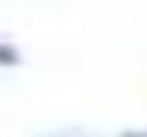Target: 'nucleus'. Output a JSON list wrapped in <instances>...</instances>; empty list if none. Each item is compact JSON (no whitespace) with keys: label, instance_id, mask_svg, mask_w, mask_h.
Returning a JSON list of instances; mask_svg holds the SVG:
<instances>
[{"label":"nucleus","instance_id":"2","mask_svg":"<svg viewBox=\"0 0 147 137\" xmlns=\"http://www.w3.org/2000/svg\"><path fill=\"white\" fill-rule=\"evenodd\" d=\"M121 137H147V131H131V134H121Z\"/></svg>","mask_w":147,"mask_h":137},{"label":"nucleus","instance_id":"1","mask_svg":"<svg viewBox=\"0 0 147 137\" xmlns=\"http://www.w3.org/2000/svg\"><path fill=\"white\" fill-rule=\"evenodd\" d=\"M20 62V56H16L13 46H7V42H0V65H16Z\"/></svg>","mask_w":147,"mask_h":137}]
</instances>
